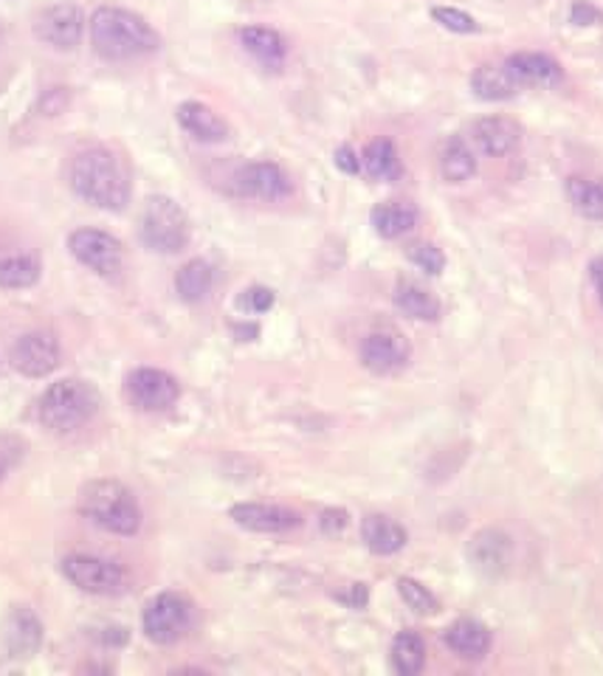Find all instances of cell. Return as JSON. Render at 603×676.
I'll return each instance as SVG.
<instances>
[{
	"label": "cell",
	"mask_w": 603,
	"mask_h": 676,
	"mask_svg": "<svg viewBox=\"0 0 603 676\" xmlns=\"http://www.w3.org/2000/svg\"><path fill=\"white\" fill-rule=\"evenodd\" d=\"M91 45L107 63H127L156 54L161 38L141 14L119 7H99L91 14Z\"/></svg>",
	"instance_id": "obj_1"
},
{
	"label": "cell",
	"mask_w": 603,
	"mask_h": 676,
	"mask_svg": "<svg viewBox=\"0 0 603 676\" xmlns=\"http://www.w3.org/2000/svg\"><path fill=\"white\" fill-rule=\"evenodd\" d=\"M71 189L82 201L105 212H121L130 203L125 167L107 147H88L71 163Z\"/></svg>",
	"instance_id": "obj_2"
},
{
	"label": "cell",
	"mask_w": 603,
	"mask_h": 676,
	"mask_svg": "<svg viewBox=\"0 0 603 676\" xmlns=\"http://www.w3.org/2000/svg\"><path fill=\"white\" fill-rule=\"evenodd\" d=\"M80 510L85 519L114 536H136L141 530V505L127 485L116 479H94L82 488Z\"/></svg>",
	"instance_id": "obj_3"
},
{
	"label": "cell",
	"mask_w": 603,
	"mask_h": 676,
	"mask_svg": "<svg viewBox=\"0 0 603 676\" xmlns=\"http://www.w3.org/2000/svg\"><path fill=\"white\" fill-rule=\"evenodd\" d=\"M96 412H99V392L80 378H63V381L51 383L38 406L40 423L57 434L76 432L88 420H94Z\"/></svg>",
	"instance_id": "obj_4"
},
{
	"label": "cell",
	"mask_w": 603,
	"mask_h": 676,
	"mask_svg": "<svg viewBox=\"0 0 603 676\" xmlns=\"http://www.w3.org/2000/svg\"><path fill=\"white\" fill-rule=\"evenodd\" d=\"M139 237L145 249L156 254H178L189 243V218L181 207L167 194L147 198L141 212Z\"/></svg>",
	"instance_id": "obj_5"
},
{
	"label": "cell",
	"mask_w": 603,
	"mask_h": 676,
	"mask_svg": "<svg viewBox=\"0 0 603 676\" xmlns=\"http://www.w3.org/2000/svg\"><path fill=\"white\" fill-rule=\"evenodd\" d=\"M192 620H195V609H192L187 595H181V592H161V595H156L147 603L141 629H145L147 640H152V643L172 645L181 637H187V632L192 629Z\"/></svg>",
	"instance_id": "obj_6"
},
{
	"label": "cell",
	"mask_w": 603,
	"mask_h": 676,
	"mask_svg": "<svg viewBox=\"0 0 603 676\" xmlns=\"http://www.w3.org/2000/svg\"><path fill=\"white\" fill-rule=\"evenodd\" d=\"M63 575L88 595H119L127 587V572L121 570V563L88 552L63 558Z\"/></svg>",
	"instance_id": "obj_7"
},
{
	"label": "cell",
	"mask_w": 603,
	"mask_h": 676,
	"mask_svg": "<svg viewBox=\"0 0 603 676\" xmlns=\"http://www.w3.org/2000/svg\"><path fill=\"white\" fill-rule=\"evenodd\" d=\"M71 257L80 265H85L94 274L114 279L125 265V251L114 234L102 232V229H76L68 234Z\"/></svg>",
	"instance_id": "obj_8"
},
{
	"label": "cell",
	"mask_w": 603,
	"mask_h": 676,
	"mask_svg": "<svg viewBox=\"0 0 603 676\" xmlns=\"http://www.w3.org/2000/svg\"><path fill=\"white\" fill-rule=\"evenodd\" d=\"M127 398L141 412H167L181 398V383L170 372L141 367L127 378Z\"/></svg>",
	"instance_id": "obj_9"
},
{
	"label": "cell",
	"mask_w": 603,
	"mask_h": 676,
	"mask_svg": "<svg viewBox=\"0 0 603 676\" xmlns=\"http://www.w3.org/2000/svg\"><path fill=\"white\" fill-rule=\"evenodd\" d=\"M14 370L25 378H45L60 367V341L54 332H23L9 352Z\"/></svg>",
	"instance_id": "obj_10"
},
{
	"label": "cell",
	"mask_w": 603,
	"mask_h": 676,
	"mask_svg": "<svg viewBox=\"0 0 603 676\" xmlns=\"http://www.w3.org/2000/svg\"><path fill=\"white\" fill-rule=\"evenodd\" d=\"M234 187H237L240 194L254 198V201H283L294 192L288 172L274 161L245 163L234 176Z\"/></svg>",
	"instance_id": "obj_11"
},
{
	"label": "cell",
	"mask_w": 603,
	"mask_h": 676,
	"mask_svg": "<svg viewBox=\"0 0 603 676\" xmlns=\"http://www.w3.org/2000/svg\"><path fill=\"white\" fill-rule=\"evenodd\" d=\"M412 347L398 330H375L361 345V363L375 376H395L409 363Z\"/></svg>",
	"instance_id": "obj_12"
},
{
	"label": "cell",
	"mask_w": 603,
	"mask_h": 676,
	"mask_svg": "<svg viewBox=\"0 0 603 676\" xmlns=\"http://www.w3.org/2000/svg\"><path fill=\"white\" fill-rule=\"evenodd\" d=\"M34 34H38L40 43L51 45V49H76L82 34H85V14L76 7H71V3L51 7L45 9V12H40L38 23H34Z\"/></svg>",
	"instance_id": "obj_13"
},
{
	"label": "cell",
	"mask_w": 603,
	"mask_h": 676,
	"mask_svg": "<svg viewBox=\"0 0 603 676\" xmlns=\"http://www.w3.org/2000/svg\"><path fill=\"white\" fill-rule=\"evenodd\" d=\"M505 68L519 88H556L564 80V71L553 56L539 51H519L505 60Z\"/></svg>",
	"instance_id": "obj_14"
},
{
	"label": "cell",
	"mask_w": 603,
	"mask_h": 676,
	"mask_svg": "<svg viewBox=\"0 0 603 676\" xmlns=\"http://www.w3.org/2000/svg\"><path fill=\"white\" fill-rule=\"evenodd\" d=\"M234 525L252 532H288L299 527V514L285 505H265V501H243L232 507Z\"/></svg>",
	"instance_id": "obj_15"
},
{
	"label": "cell",
	"mask_w": 603,
	"mask_h": 676,
	"mask_svg": "<svg viewBox=\"0 0 603 676\" xmlns=\"http://www.w3.org/2000/svg\"><path fill=\"white\" fill-rule=\"evenodd\" d=\"M474 141L485 156L503 158L519 147L522 127L516 125L514 119H505V116H485L474 125Z\"/></svg>",
	"instance_id": "obj_16"
},
{
	"label": "cell",
	"mask_w": 603,
	"mask_h": 676,
	"mask_svg": "<svg viewBox=\"0 0 603 676\" xmlns=\"http://www.w3.org/2000/svg\"><path fill=\"white\" fill-rule=\"evenodd\" d=\"M178 125L203 145H221L229 138V125L203 102H183L178 107Z\"/></svg>",
	"instance_id": "obj_17"
},
{
	"label": "cell",
	"mask_w": 603,
	"mask_h": 676,
	"mask_svg": "<svg viewBox=\"0 0 603 676\" xmlns=\"http://www.w3.org/2000/svg\"><path fill=\"white\" fill-rule=\"evenodd\" d=\"M240 43L265 68L277 71L288 56L285 38L277 29H268V25H245V29H240Z\"/></svg>",
	"instance_id": "obj_18"
},
{
	"label": "cell",
	"mask_w": 603,
	"mask_h": 676,
	"mask_svg": "<svg viewBox=\"0 0 603 676\" xmlns=\"http://www.w3.org/2000/svg\"><path fill=\"white\" fill-rule=\"evenodd\" d=\"M361 539L375 556H395L406 547V527L383 514H372L361 521Z\"/></svg>",
	"instance_id": "obj_19"
},
{
	"label": "cell",
	"mask_w": 603,
	"mask_h": 676,
	"mask_svg": "<svg viewBox=\"0 0 603 676\" xmlns=\"http://www.w3.org/2000/svg\"><path fill=\"white\" fill-rule=\"evenodd\" d=\"M370 223L383 240H398L417 225V209L406 201L378 203L370 214Z\"/></svg>",
	"instance_id": "obj_20"
},
{
	"label": "cell",
	"mask_w": 603,
	"mask_h": 676,
	"mask_svg": "<svg viewBox=\"0 0 603 676\" xmlns=\"http://www.w3.org/2000/svg\"><path fill=\"white\" fill-rule=\"evenodd\" d=\"M446 645L457 657L483 659L490 648V632L477 620H457L446 629Z\"/></svg>",
	"instance_id": "obj_21"
},
{
	"label": "cell",
	"mask_w": 603,
	"mask_h": 676,
	"mask_svg": "<svg viewBox=\"0 0 603 676\" xmlns=\"http://www.w3.org/2000/svg\"><path fill=\"white\" fill-rule=\"evenodd\" d=\"M395 307L403 316L417 321H434L441 319V302L432 291L421 288L415 282H398L395 296H392Z\"/></svg>",
	"instance_id": "obj_22"
},
{
	"label": "cell",
	"mask_w": 603,
	"mask_h": 676,
	"mask_svg": "<svg viewBox=\"0 0 603 676\" xmlns=\"http://www.w3.org/2000/svg\"><path fill=\"white\" fill-rule=\"evenodd\" d=\"M40 271H43V265H40V260L34 257V254H29V251H23V254H3V257H0V288H32V285H38Z\"/></svg>",
	"instance_id": "obj_23"
},
{
	"label": "cell",
	"mask_w": 603,
	"mask_h": 676,
	"mask_svg": "<svg viewBox=\"0 0 603 676\" xmlns=\"http://www.w3.org/2000/svg\"><path fill=\"white\" fill-rule=\"evenodd\" d=\"M472 91L483 102H505L516 96L519 85H516L505 65H483L472 74Z\"/></svg>",
	"instance_id": "obj_24"
},
{
	"label": "cell",
	"mask_w": 603,
	"mask_h": 676,
	"mask_svg": "<svg viewBox=\"0 0 603 676\" xmlns=\"http://www.w3.org/2000/svg\"><path fill=\"white\" fill-rule=\"evenodd\" d=\"M367 176L375 178V181H398L401 178V158H398L395 145L390 138H375L364 147V156H361Z\"/></svg>",
	"instance_id": "obj_25"
},
{
	"label": "cell",
	"mask_w": 603,
	"mask_h": 676,
	"mask_svg": "<svg viewBox=\"0 0 603 676\" xmlns=\"http://www.w3.org/2000/svg\"><path fill=\"white\" fill-rule=\"evenodd\" d=\"M441 172L448 183H463L474 178L477 172V158L472 147L465 145V138L452 136L441 150Z\"/></svg>",
	"instance_id": "obj_26"
},
{
	"label": "cell",
	"mask_w": 603,
	"mask_h": 676,
	"mask_svg": "<svg viewBox=\"0 0 603 676\" xmlns=\"http://www.w3.org/2000/svg\"><path fill=\"white\" fill-rule=\"evenodd\" d=\"M214 285V271L207 260H189L176 276V291L183 302H203Z\"/></svg>",
	"instance_id": "obj_27"
},
{
	"label": "cell",
	"mask_w": 603,
	"mask_h": 676,
	"mask_svg": "<svg viewBox=\"0 0 603 676\" xmlns=\"http://www.w3.org/2000/svg\"><path fill=\"white\" fill-rule=\"evenodd\" d=\"M508 556H510L508 536H503V532H497V530L479 532L472 545L474 563H477L479 570H485V572L503 570L505 563H508Z\"/></svg>",
	"instance_id": "obj_28"
},
{
	"label": "cell",
	"mask_w": 603,
	"mask_h": 676,
	"mask_svg": "<svg viewBox=\"0 0 603 676\" xmlns=\"http://www.w3.org/2000/svg\"><path fill=\"white\" fill-rule=\"evenodd\" d=\"M567 194L586 220L603 223V178H570Z\"/></svg>",
	"instance_id": "obj_29"
},
{
	"label": "cell",
	"mask_w": 603,
	"mask_h": 676,
	"mask_svg": "<svg viewBox=\"0 0 603 676\" xmlns=\"http://www.w3.org/2000/svg\"><path fill=\"white\" fill-rule=\"evenodd\" d=\"M392 665L401 676H417L426 665V645L421 634L401 632L392 640Z\"/></svg>",
	"instance_id": "obj_30"
},
{
	"label": "cell",
	"mask_w": 603,
	"mask_h": 676,
	"mask_svg": "<svg viewBox=\"0 0 603 676\" xmlns=\"http://www.w3.org/2000/svg\"><path fill=\"white\" fill-rule=\"evenodd\" d=\"M9 640H12L14 652H34L40 643V623L32 612H18L9 623Z\"/></svg>",
	"instance_id": "obj_31"
},
{
	"label": "cell",
	"mask_w": 603,
	"mask_h": 676,
	"mask_svg": "<svg viewBox=\"0 0 603 676\" xmlns=\"http://www.w3.org/2000/svg\"><path fill=\"white\" fill-rule=\"evenodd\" d=\"M398 592H401L403 603L415 614L437 612V598H434L423 583H417L415 578H398Z\"/></svg>",
	"instance_id": "obj_32"
},
{
	"label": "cell",
	"mask_w": 603,
	"mask_h": 676,
	"mask_svg": "<svg viewBox=\"0 0 603 676\" xmlns=\"http://www.w3.org/2000/svg\"><path fill=\"white\" fill-rule=\"evenodd\" d=\"M406 254H409V260H412V263H415L417 268L429 276H441L443 268H446V254H443V251L434 243L409 245Z\"/></svg>",
	"instance_id": "obj_33"
},
{
	"label": "cell",
	"mask_w": 603,
	"mask_h": 676,
	"mask_svg": "<svg viewBox=\"0 0 603 676\" xmlns=\"http://www.w3.org/2000/svg\"><path fill=\"white\" fill-rule=\"evenodd\" d=\"M432 18L437 20L443 29H448V32H454V34H477L479 32L477 20H474L468 12H463V9L434 7Z\"/></svg>",
	"instance_id": "obj_34"
},
{
	"label": "cell",
	"mask_w": 603,
	"mask_h": 676,
	"mask_svg": "<svg viewBox=\"0 0 603 676\" xmlns=\"http://www.w3.org/2000/svg\"><path fill=\"white\" fill-rule=\"evenodd\" d=\"M274 302H277V296H274V291L263 288V285H254V288L243 291V296L237 299L240 310H245V314H268L271 307H274Z\"/></svg>",
	"instance_id": "obj_35"
},
{
	"label": "cell",
	"mask_w": 603,
	"mask_h": 676,
	"mask_svg": "<svg viewBox=\"0 0 603 676\" xmlns=\"http://www.w3.org/2000/svg\"><path fill=\"white\" fill-rule=\"evenodd\" d=\"M20 454H23V445L14 437H0V479L9 474V471L18 465Z\"/></svg>",
	"instance_id": "obj_36"
},
{
	"label": "cell",
	"mask_w": 603,
	"mask_h": 676,
	"mask_svg": "<svg viewBox=\"0 0 603 676\" xmlns=\"http://www.w3.org/2000/svg\"><path fill=\"white\" fill-rule=\"evenodd\" d=\"M336 167L341 169V172H347V176H356V172H359L361 169V158L356 156V150H352V147H339V150H336Z\"/></svg>",
	"instance_id": "obj_37"
},
{
	"label": "cell",
	"mask_w": 603,
	"mask_h": 676,
	"mask_svg": "<svg viewBox=\"0 0 603 676\" xmlns=\"http://www.w3.org/2000/svg\"><path fill=\"white\" fill-rule=\"evenodd\" d=\"M345 527H347L345 510H325V514H321V530L330 532V536H334V532H341Z\"/></svg>",
	"instance_id": "obj_38"
},
{
	"label": "cell",
	"mask_w": 603,
	"mask_h": 676,
	"mask_svg": "<svg viewBox=\"0 0 603 676\" xmlns=\"http://www.w3.org/2000/svg\"><path fill=\"white\" fill-rule=\"evenodd\" d=\"M572 20H575V23H581V25H592V23H597V20H601V12H597V9H592L590 3H575V7H572Z\"/></svg>",
	"instance_id": "obj_39"
},
{
	"label": "cell",
	"mask_w": 603,
	"mask_h": 676,
	"mask_svg": "<svg viewBox=\"0 0 603 676\" xmlns=\"http://www.w3.org/2000/svg\"><path fill=\"white\" fill-rule=\"evenodd\" d=\"M347 603H350L352 609H361L367 603V589H364V583H352V592H350V598H345Z\"/></svg>",
	"instance_id": "obj_40"
},
{
	"label": "cell",
	"mask_w": 603,
	"mask_h": 676,
	"mask_svg": "<svg viewBox=\"0 0 603 676\" xmlns=\"http://www.w3.org/2000/svg\"><path fill=\"white\" fill-rule=\"evenodd\" d=\"M592 279H595L597 296H601V302H603V260H597V263L592 265Z\"/></svg>",
	"instance_id": "obj_41"
}]
</instances>
